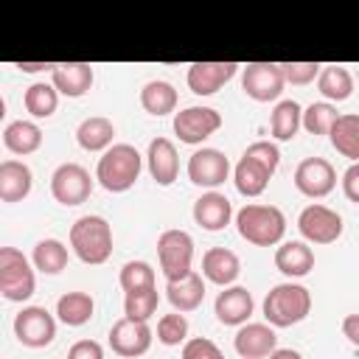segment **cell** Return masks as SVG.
Listing matches in <instances>:
<instances>
[{"label":"cell","instance_id":"6da1fadb","mask_svg":"<svg viewBox=\"0 0 359 359\" xmlns=\"http://www.w3.org/2000/svg\"><path fill=\"white\" fill-rule=\"evenodd\" d=\"M143 154L132 146V143H115L109 146L101 157H98V165H95V180L104 191L109 194H123L129 191L140 171H143Z\"/></svg>","mask_w":359,"mask_h":359},{"label":"cell","instance_id":"7a4b0ae2","mask_svg":"<svg viewBox=\"0 0 359 359\" xmlns=\"http://www.w3.org/2000/svg\"><path fill=\"white\" fill-rule=\"evenodd\" d=\"M236 230L247 244L255 247H275L283 241L286 233V216L280 208L275 205H258V202H247L238 213H236Z\"/></svg>","mask_w":359,"mask_h":359},{"label":"cell","instance_id":"3957f363","mask_svg":"<svg viewBox=\"0 0 359 359\" xmlns=\"http://www.w3.org/2000/svg\"><path fill=\"white\" fill-rule=\"evenodd\" d=\"M70 250L81 264L98 266L112 255V227L104 216L87 213L70 224Z\"/></svg>","mask_w":359,"mask_h":359},{"label":"cell","instance_id":"277c9868","mask_svg":"<svg viewBox=\"0 0 359 359\" xmlns=\"http://www.w3.org/2000/svg\"><path fill=\"white\" fill-rule=\"evenodd\" d=\"M309 311H311V292L294 280L272 286L264 297V317L272 328L297 325L309 317Z\"/></svg>","mask_w":359,"mask_h":359},{"label":"cell","instance_id":"5b68a950","mask_svg":"<svg viewBox=\"0 0 359 359\" xmlns=\"http://www.w3.org/2000/svg\"><path fill=\"white\" fill-rule=\"evenodd\" d=\"M36 292L34 264L17 247H0V294L11 303H25Z\"/></svg>","mask_w":359,"mask_h":359},{"label":"cell","instance_id":"8992f818","mask_svg":"<svg viewBox=\"0 0 359 359\" xmlns=\"http://www.w3.org/2000/svg\"><path fill=\"white\" fill-rule=\"evenodd\" d=\"M157 261L168 280H180L194 272V238L185 230H163L157 238Z\"/></svg>","mask_w":359,"mask_h":359},{"label":"cell","instance_id":"52a82bcc","mask_svg":"<svg viewBox=\"0 0 359 359\" xmlns=\"http://www.w3.org/2000/svg\"><path fill=\"white\" fill-rule=\"evenodd\" d=\"M283 87H286V79L278 62H247L241 67V90L258 104L278 101Z\"/></svg>","mask_w":359,"mask_h":359},{"label":"cell","instance_id":"ba28073f","mask_svg":"<svg viewBox=\"0 0 359 359\" xmlns=\"http://www.w3.org/2000/svg\"><path fill=\"white\" fill-rule=\"evenodd\" d=\"M50 194H53V199L59 205L76 208V205H81V202L90 199V194H93V177L79 163H62L50 174Z\"/></svg>","mask_w":359,"mask_h":359},{"label":"cell","instance_id":"9c48e42d","mask_svg":"<svg viewBox=\"0 0 359 359\" xmlns=\"http://www.w3.org/2000/svg\"><path fill=\"white\" fill-rule=\"evenodd\" d=\"M297 230L309 244H334L342 236L345 224H342V216L337 210H331L320 202H311L300 210Z\"/></svg>","mask_w":359,"mask_h":359},{"label":"cell","instance_id":"30bf717a","mask_svg":"<svg viewBox=\"0 0 359 359\" xmlns=\"http://www.w3.org/2000/svg\"><path fill=\"white\" fill-rule=\"evenodd\" d=\"M219 129H222V115L213 107H199L196 104V107H185L174 115V135L188 146L205 143Z\"/></svg>","mask_w":359,"mask_h":359},{"label":"cell","instance_id":"8fae6325","mask_svg":"<svg viewBox=\"0 0 359 359\" xmlns=\"http://www.w3.org/2000/svg\"><path fill=\"white\" fill-rule=\"evenodd\" d=\"M14 337L25 348H48L56 337V320L45 306H25L14 317Z\"/></svg>","mask_w":359,"mask_h":359},{"label":"cell","instance_id":"7c38bea8","mask_svg":"<svg viewBox=\"0 0 359 359\" xmlns=\"http://www.w3.org/2000/svg\"><path fill=\"white\" fill-rule=\"evenodd\" d=\"M230 177V160L213 146H202L188 157V180L199 188L216 191Z\"/></svg>","mask_w":359,"mask_h":359},{"label":"cell","instance_id":"4fadbf2b","mask_svg":"<svg viewBox=\"0 0 359 359\" xmlns=\"http://www.w3.org/2000/svg\"><path fill=\"white\" fill-rule=\"evenodd\" d=\"M294 188L309 199H323L337 188V171L325 157H306L294 168Z\"/></svg>","mask_w":359,"mask_h":359},{"label":"cell","instance_id":"5bb4252c","mask_svg":"<svg viewBox=\"0 0 359 359\" xmlns=\"http://www.w3.org/2000/svg\"><path fill=\"white\" fill-rule=\"evenodd\" d=\"M151 328L149 323L143 320H129V317H121L118 323H112L109 328V348L112 353L123 356V359H137L143 356L149 348H151Z\"/></svg>","mask_w":359,"mask_h":359},{"label":"cell","instance_id":"9a60e30c","mask_svg":"<svg viewBox=\"0 0 359 359\" xmlns=\"http://www.w3.org/2000/svg\"><path fill=\"white\" fill-rule=\"evenodd\" d=\"M238 70H241V65H236V62H194L188 67L185 81H188L194 95L205 98V95L219 93Z\"/></svg>","mask_w":359,"mask_h":359},{"label":"cell","instance_id":"2e32d148","mask_svg":"<svg viewBox=\"0 0 359 359\" xmlns=\"http://www.w3.org/2000/svg\"><path fill=\"white\" fill-rule=\"evenodd\" d=\"M233 348L238 359H269L278 348V334L269 323H244L233 337Z\"/></svg>","mask_w":359,"mask_h":359},{"label":"cell","instance_id":"e0dca14e","mask_svg":"<svg viewBox=\"0 0 359 359\" xmlns=\"http://www.w3.org/2000/svg\"><path fill=\"white\" fill-rule=\"evenodd\" d=\"M252 309H255L252 294L244 286H236V283L224 286L216 294V303H213V314L222 325H244L252 317Z\"/></svg>","mask_w":359,"mask_h":359},{"label":"cell","instance_id":"ac0fdd59","mask_svg":"<svg viewBox=\"0 0 359 359\" xmlns=\"http://www.w3.org/2000/svg\"><path fill=\"white\" fill-rule=\"evenodd\" d=\"M93 79L95 73L90 62H56L50 73V84L59 90V95H67V98L87 95L93 87Z\"/></svg>","mask_w":359,"mask_h":359},{"label":"cell","instance_id":"d6986e66","mask_svg":"<svg viewBox=\"0 0 359 359\" xmlns=\"http://www.w3.org/2000/svg\"><path fill=\"white\" fill-rule=\"evenodd\" d=\"M194 222L202 227V230H208V233H219V230H224L227 224H230V219H233V205H230V199L224 196V194H219V191H205L196 202H194Z\"/></svg>","mask_w":359,"mask_h":359},{"label":"cell","instance_id":"ffe728a7","mask_svg":"<svg viewBox=\"0 0 359 359\" xmlns=\"http://www.w3.org/2000/svg\"><path fill=\"white\" fill-rule=\"evenodd\" d=\"M146 165H149V174L157 185L168 188L177 174H180V157H177V146L168 140V137H154L149 143V151H146Z\"/></svg>","mask_w":359,"mask_h":359},{"label":"cell","instance_id":"44dd1931","mask_svg":"<svg viewBox=\"0 0 359 359\" xmlns=\"http://www.w3.org/2000/svg\"><path fill=\"white\" fill-rule=\"evenodd\" d=\"M241 275V261L233 250L227 247H210L202 255V278L216 283V286H233Z\"/></svg>","mask_w":359,"mask_h":359},{"label":"cell","instance_id":"7402d4cb","mask_svg":"<svg viewBox=\"0 0 359 359\" xmlns=\"http://www.w3.org/2000/svg\"><path fill=\"white\" fill-rule=\"evenodd\" d=\"M275 269L286 275L289 280L306 278L314 269V252L306 241H280L275 250Z\"/></svg>","mask_w":359,"mask_h":359},{"label":"cell","instance_id":"603a6c76","mask_svg":"<svg viewBox=\"0 0 359 359\" xmlns=\"http://www.w3.org/2000/svg\"><path fill=\"white\" fill-rule=\"evenodd\" d=\"M272 174H275V171L266 168L264 163H258V160L241 154V160H238L236 168H233V182H236V191H238L241 196L255 199V196H261V194L266 191Z\"/></svg>","mask_w":359,"mask_h":359},{"label":"cell","instance_id":"cb8c5ba5","mask_svg":"<svg viewBox=\"0 0 359 359\" xmlns=\"http://www.w3.org/2000/svg\"><path fill=\"white\" fill-rule=\"evenodd\" d=\"M34 188V174L22 160H3L0 163V199L3 202H22Z\"/></svg>","mask_w":359,"mask_h":359},{"label":"cell","instance_id":"d4e9b609","mask_svg":"<svg viewBox=\"0 0 359 359\" xmlns=\"http://www.w3.org/2000/svg\"><path fill=\"white\" fill-rule=\"evenodd\" d=\"M165 297L174 306V311H182V314L196 311L205 300V278L199 272H191L180 280H168L165 283Z\"/></svg>","mask_w":359,"mask_h":359},{"label":"cell","instance_id":"484cf974","mask_svg":"<svg viewBox=\"0 0 359 359\" xmlns=\"http://www.w3.org/2000/svg\"><path fill=\"white\" fill-rule=\"evenodd\" d=\"M112 137H115V123L104 115H90L76 129V140L84 151H101L104 154L109 146H115Z\"/></svg>","mask_w":359,"mask_h":359},{"label":"cell","instance_id":"4316f807","mask_svg":"<svg viewBox=\"0 0 359 359\" xmlns=\"http://www.w3.org/2000/svg\"><path fill=\"white\" fill-rule=\"evenodd\" d=\"M317 90L328 104H339L348 101L353 95V76L348 67L342 65H323L320 79H317Z\"/></svg>","mask_w":359,"mask_h":359},{"label":"cell","instance_id":"83f0119b","mask_svg":"<svg viewBox=\"0 0 359 359\" xmlns=\"http://www.w3.org/2000/svg\"><path fill=\"white\" fill-rule=\"evenodd\" d=\"M3 146L11 151V154H34L39 146H42V129L34 123V121H11L6 129H3Z\"/></svg>","mask_w":359,"mask_h":359},{"label":"cell","instance_id":"f1b7e54d","mask_svg":"<svg viewBox=\"0 0 359 359\" xmlns=\"http://www.w3.org/2000/svg\"><path fill=\"white\" fill-rule=\"evenodd\" d=\"M93 314H95V300L87 292H67L56 300V317L70 328L87 325Z\"/></svg>","mask_w":359,"mask_h":359},{"label":"cell","instance_id":"f546056e","mask_svg":"<svg viewBox=\"0 0 359 359\" xmlns=\"http://www.w3.org/2000/svg\"><path fill=\"white\" fill-rule=\"evenodd\" d=\"M140 107L149 115H154V118H163V115L174 112L177 109V90H174V84L165 81V79L146 81L143 90H140Z\"/></svg>","mask_w":359,"mask_h":359},{"label":"cell","instance_id":"4dcf8cb0","mask_svg":"<svg viewBox=\"0 0 359 359\" xmlns=\"http://www.w3.org/2000/svg\"><path fill=\"white\" fill-rule=\"evenodd\" d=\"M328 140L342 157H348L351 163H359V115L356 112L339 115L328 132Z\"/></svg>","mask_w":359,"mask_h":359},{"label":"cell","instance_id":"1f68e13d","mask_svg":"<svg viewBox=\"0 0 359 359\" xmlns=\"http://www.w3.org/2000/svg\"><path fill=\"white\" fill-rule=\"evenodd\" d=\"M303 126V107L294 98H283L275 104L272 115H269V132L275 140H292L297 135V129Z\"/></svg>","mask_w":359,"mask_h":359},{"label":"cell","instance_id":"d6a6232c","mask_svg":"<svg viewBox=\"0 0 359 359\" xmlns=\"http://www.w3.org/2000/svg\"><path fill=\"white\" fill-rule=\"evenodd\" d=\"M67 258H70L67 247L59 238H42L34 244V252H31V264L42 275H59L67 266Z\"/></svg>","mask_w":359,"mask_h":359},{"label":"cell","instance_id":"836d02e7","mask_svg":"<svg viewBox=\"0 0 359 359\" xmlns=\"http://www.w3.org/2000/svg\"><path fill=\"white\" fill-rule=\"evenodd\" d=\"M25 109L31 112V118H50L59 107V90L50 81H34L25 95H22Z\"/></svg>","mask_w":359,"mask_h":359},{"label":"cell","instance_id":"e575fe53","mask_svg":"<svg viewBox=\"0 0 359 359\" xmlns=\"http://www.w3.org/2000/svg\"><path fill=\"white\" fill-rule=\"evenodd\" d=\"M157 303H160L157 286L140 289V292H126V294H123V317L149 323V317L157 311Z\"/></svg>","mask_w":359,"mask_h":359},{"label":"cell","instance_id":"d590c367","mask_svg":"<svg viewBox=\"0 0 359 359\" xmlns=\"http://www.w3.org/2000/svg\"><path fill=\"white\" fill-rule=\"evenodd\" d=\"M337 118H339V112H337L334 104H328V101H314V104H309V107L303 109V129H306L309 135H328L331 126L337 123Z\"/></svg>","mask_w":359,"mask_h":359},{"label":"cell","instance_id":"8d00e7d4","mask_svg":"<svg viewBox=\"0 0 359 359\" xmlns=\"http://www.w3.org/2000/svg\"><path fill=\"white\" fill-rule=\"evenodd\" d=\"M118 283L126 292H140V289H151L154 286V269L149 261H126L121 266V275H118Z\"/></svg>","mask_w":359,"mask_h":359},{"label":"cell","instance_id":"74e56055","mask_svg":"<svg viewBox=\"0 0 359 359\" xmlns=\"http://www.w3.org/2000/svg\"><path fill=\"white\" fill-rule=\"evenodd\" d=\"M157 342L174 348V345H185L188 342V317L182 311H171L163 314L157 320Z\"/></svg>","mask_w":359,"mask_h":359},{"label":"cell","instance_id":"f35d334b","mask_svg":"<svg viewBox=\"0 0 359 359\" xmlns=\"http://www.w3.org/2000/svg\"><path fill=\"white\" fill-rule=\"evenodd\" d=\"M280 70H283L286 84H297V87H303V84H311L314 79H320L323 65H317V62H283Z\"/></svg>","mask_w":359,"mask_h":359},{"label":"cell","instance_id":"ab89813d","mask_svg":"<svg viewBox=\"0 0 359 359\" xmlns=\"http://www.w3.org/2000/svg\"><path fill=\"white\" fill-rule=\"evenodd\" d=\"M180 359H224V353L219 351V345L213 339H208V337H191L182 345Z\"/></svg>","mask_w":359,"mask_h":359},{"label":"cell","instance_id":"60d3db41","mask_svg":"<svg viewBox=\"0 0 359 359\" xmlns=\"http://www.w3.org/2000/svg\"><path fill=\"white\" fill-rule=\"evenodd\" d=\"M244 154L252 157V160H258V163H264L272 171H278V165H280V149L272 140H255V143H250L244 149Z\"/></svg>","mask_w":359,"mask_h":359},{"label":"cell","instance_id":"b9f144b4","mask_svg":"<svg viewBox=\"0 0 359 359\" xmlns=\"http://www.w3.org/2000/svg\"><path fill=\"white\" fill-rule=\"evenodd\" d=\"M67 359H104V348L95 339H79L70 345Z\"/></svg>","mask_w":359,"mask_h":359},{"label":"cell","instance_id":"7bdbcfd3","mask_svg":"<svg viewBox=\"0 0 359 359\" xmlns=\"http://www.w3.org/2000/svg\"><path fill=\"white\" fill-rule=\"evenodd\" d=\"M342 194L348 202H356L359 205V163H351L342 174Z\"/></svg>","mask_w":359,"mask_h":359},{"label":"cell","instance_id":"ee69618b","mask_svg":"<svg viewBox=\"0 0 359 359\" xmlns=\"http://www.w3.org/2000/svg\"><path fill=\"white\" fill-rule=\"evenodd\" d=\"M342 334L348 337L351 345L359 348V314H348V317L342 320Z\"/></svg>","mask_w":359,"mask_h":359},{"label":"cell","instance_id":"f6af8a7d","mask_svg":"<svg viewBox=\"0 0 359 359\" xmlns=\"http://www.w3.org/2000/svg\"><path fill=\"white\" fill-rule=\"evenodd\" d=\"M17 67H20L22 73H42V70H50V73H53L56 62H17Z\"/></svg>","mask_w":359,"mask_h":359},{"label":"cell","instance_id":"bcb514c9","mask_svg":"<svg viewBox=\"0 0 359 359\" xmlns=\"http://www.w3.org/2000/svg\"><path fill=\"white\" fill-rule=\"evenodd\" d=\"M269 359H303V353L294 351V348H275V351L269 353Z\"/></svg>","mask_w":359,"mask_h":359}]
</instances>
